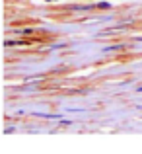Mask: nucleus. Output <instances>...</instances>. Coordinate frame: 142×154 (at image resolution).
<instances>
[{
  "label": "nucleus",
  "mask_w": 142,
  "mask_h": 154,
  "mask_svg": "<svg viewBox=\"0 0 142 154\" xmlns=\"http://www.w3.org/2000/svg\"><path fill=\"white\" fill-rule=\"evenodd\" d=\"M119 49H123V45H113V47H105L103 53H111V51H119Z\"/></svg>",
  "instance_id": "nucleus-1"
},
{
  "label": "nucleus",
  "mask_w": 142,
  "mask_h": 154,
  "mask_svg": "<svg viewBox=\"0 0 142 154\" xmlns=\"http://www.w3.org/2000/svg\"><path fill=\"white\" fill-rule=\"evenodd\" d=\"M95 8H101V10H105V8H111V4H109V2H99V4H95Z\"/></svg>",
  "instance_id": "nucleus-2"
},
{
  "label": "nucleus",
  "mask_w": 142,
  "mask_h": 154,
  "mask_svg": "<svg viewBox=\"0 0 142 154\" xmlns=\"http://www.w3.org/2000/svg\"><path fill=\"white\" fill-rule=\"evenodd\" d=\"M6 45L8 47H12V45H23V41H6Z\"/></svg>",
  "instance_id": "nucleus-3"
},
{
  "label": "nucleus",
  "mask_w": 142,
  "mask_h": 154,
  "mask_svg": "<svg viewBox=\"0 0 142 154\" xmlns=\"http://www.w3.org/2000/svg\"><path fill=\"white\" fill-rule=\"evenodd\" d=\"M47 2H55V0H47Z\"/></svg>",
  "instance_id": "nucleus-4"
},
{
  "label": "nucleus",
  "mask_w": 142,
  "mask_h": 154,
  "mask_svg": "<svg viewBox=\"0 0 142 154\" xmlns=\"http://www.w3.org/2000/svg\"><path fill=\"white\" fill-rule=\"evenodd\" d=\"M138 41H142V37H138Z\"/></svg>",
  "instance_id": "nucleus-5"
}]
</instances>
